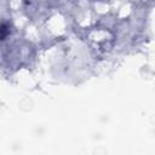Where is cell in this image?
Instances as JSON below:
<instances>
[{"mask_svg":"<svg viewBox=\"0 0 155 155\" xmlns=\"http://www.w3.org/2000/svg\"><path fill=\"white\" fill-rule=\"evenodd\" d=\"M8 31H10V29H8L7 25L0 24V40H2V39L8 34Z\"/></svg>","mask_w":155,"mask_h":155,"instance_id":"1","label":"cell"}]
</instances>
